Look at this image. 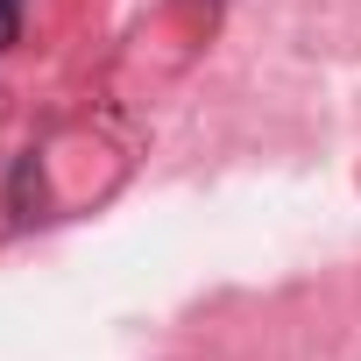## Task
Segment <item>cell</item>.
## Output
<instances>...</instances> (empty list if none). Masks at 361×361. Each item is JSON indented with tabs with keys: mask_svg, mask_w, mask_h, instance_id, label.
Masks as SVG:
<instances>
[{
	"mask_svg": "<svg viewBox=\"0 0 361 361\" xmlns=\"http://www.w3.org/2000/svg\"><path fill=\"white\" fill-rule=\"evenodd\" d=\"M22 36V0H0V50Z\"/></svg>",
	"mask_w": 361,
	"mask_h": 361,
	"instance_id": "1",
	"label": "cell"
}]
</instances>
